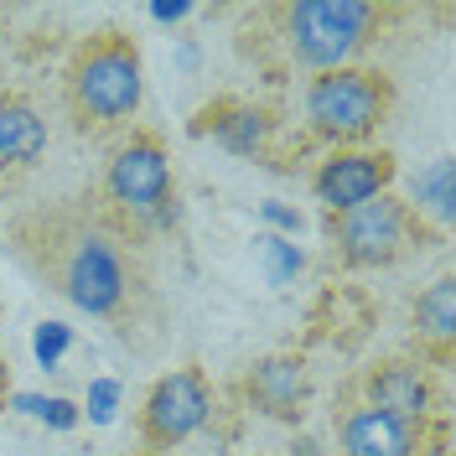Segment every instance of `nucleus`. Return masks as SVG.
<instances>
[{
    "label": "nucleus",
    "mask_w": 456,
    "mask_h": 456,
    "mask_svg": "<svg viewBox=\"0 0 456 456\" xmlns=\"http://www.w3.org/2000/svg\"><path fill=\"white\" fill-rule=\"evenodd\" d=\"M11 249L68 306L94 316L119 347L156 353L167 338V296L151 233L114 213L94 187L37 202L11 218Z\"/></svg>",
    "instance_id": "nucleus-1"
},
{
    "label": "nucleus",
    "mask_w": 456,
    "mask_h": 456,
    "mask_svg": "<svg viewBox=\"0 0 456 456\" xmlns=\"http://www.w3.org/2000/svg\"><path fill=\"white\" fill-rule=\"evenodd\" d=\"M404 16L410 11L389 0H265L239 21V57L270 84H290L296 73L316 78L363 62Z\"/></svg>",
    "instance_id": "nucleus-2"
},
{
    "label": "nucleus",
    "mask_w": 456,
    "mask_h": 456,
    "mask_svg": "<svg viewBox=\"0 0 456 456\" xmlns=\"http://www.w3.org/2000/svg\"><path fill=\"white\" fill-rule=\"evenodd\" d=\"M145 104V62L141 42L125 27L88 31L62 62V114L84 141H119L135 130Z\"/></svg>",
    "instance_id": "nucleus-3"
},
{
    "label": "nucleus",
    "mask_w": 456,
    "mask_h": 456,
    "mask_svg": "<svg viewBox=\"0 0 456 456\" xmlns=\"http://www.w3.org/2000/svg\"><path fill=\"white\" fill-rule=\"evenodd\" d=\"M399 110V84L389 68L373 62H353V68H332L316 73L301 88V119H306V141L327 145V151H347V145H369Z\"/></svg>",
    "instance_id": "nucleus-4"
},
{
    "label": "nucleus",
    "mask_w": 456,
    "mask_h": 456,
    "mask_svg": "<svg viewBox=\"0 0 456 456\" xmlns=\"http://www.w3.org/2000/svg\"><path fill=\"white\" fill-rule=\"evenodd\" d=\"M322 228H327L332 259L342 270H389V265H399V259L420 255V249L446 239L399 192H379V198L358 202L347 213H322Z\"/></svg>",
    "instance_id": "nucleus-5"
},
{
    "label": "nucleus",
    "mask_w": 456,
    "mask_h": 456,
    "mask_svg": "<svg viewBox=\"0 0 456 456\" xmlns=\"http://www.w3.org/2000/svg\"><path fill=\"white\" fill-rule=\"evenodd\" d=\"M94 192L110 202L114 213H125L135 228H145L156 239V228H167L176 218V176H171V151L167 135L135 125L110 145L104 156V176L94 182Z\"/></svg>",
    "instance_id": "nucleus-6"
},
{
    "label": "nucleus",
    "mask_w": 456,
    "mask_h": 456,
    "mask_svg": "<svg viewBox=\"0 0 456 456\" xmlns=\"http://www.w3.org/2000/svg\"><path fill=\"white\" fill-rule=\"evenodd\" d=\"M342 395H353L358 404H369L379 415H395L404 426H436V420H446V384H441V373L426 369L410 353L373 358Z\"/></svg>",
    "instance_id": "nucleus-7"
},
{
    "label": "nucleus",
    "mask_w": 456,
    "mask_h": 456,
    "mask_svg": "<svg viewBox=\"0 0 456 456\" xmlns=\"http://www.w3.org/2000/svg\"><path fill=\"white\" fill-rule=\"evenodd\" d=\"M208 420H213V384L198 363L161 373L135 410V430H141L145 452H171V446L192 441Z\"/></svg>",
    "instance_id": "nucleus-8"
},
{
    "label": "nucleus",
    "mask_w": 456,
    "mask_h": 456,
    "mask_svg": "<svg viewBox=\"0 0 456 456\" xmlns=\"http://www.w3.org/2000/svg\"><path fill=\"white\" fill-rule=\"evenodd\" d=\"M198 141H213L244 156V161H259V167H281V130H285V114L281 104L270 99H244V94H218L208 99L192 125H187Z\"/></svg>",
    "instance_id": "nucleus-9"
},
{
    "label": "nucleus",
    "mask_w": 456,
    "mask_h": 456,
    "mask_svg": "<svg viewBox=\"0 0 456 456\" xmlns=\"http://www.w3.org/2000/svg\"><path fill=\"white\" fill-rule=\"evenodd\" d=\"M332 436H338V456H441L446 420H436V426H404L395 415H379L369 404H358L353 395H338Z\"/></svg>",
    "instance_id": "nucleus-10"
},
{
    "label": "nucleus",
    "mask_w": 456,
    "mask_h": 456,
    "mask_svg": "<svg viewBox=\"0 0 456 456\" xmlns=\"http://www.w3.org/2000/svg\"><path fill=\"white\" fill-rule=\"evenodd\" d=\"M395 151L384 145H347V151H327L312 171V192L322 202V213H347L358 202L379 198L395 187Z\"/></svg>",
    "instance_id": "nucleus-11"
},
{
    "label": "nucleus",
    "mask_w": 456,
    "mask_h": 456,
    "mask_svg": "<svg viewBox=\"0 0 456 456\" xmlns=\"http://www.w3.org/2000/svg\"><path fill=\"white\" fill-rule=\"evenodd\" d=\"M312 395L316 384L301 353H265L239 373V399L249 410H259L265 420H281V426H301L312 410Z\"/></svg>",
    "instance_id": "nucleus-12"
},
{
    "label": "nucleus",
    "mask_w": 456,
    "mask_h": 456,
    "mask_svg": "<svg viewBox=\"0 0 456 456\" xmlns=\"http://www.w3.org/2000/svg\"><path fill=\"white\" fill-rule=\"evenodd\" d=\"M47 114L21 88H0V192H16L47 156Z\"/></svg>",
    "instance_id": "nucleus-13"
},
{
    "label": "nucleus",
    "mask_w": 456,
    "mask_h": 456,
    "mask_svg": "<svg viewBox=\"0 0 456 456\" xmlns=\"http://www.w3.org/2000/svg\"><path fill=\"white\" fill-rule=\"evenodd\" d=\"M410 358L446 373L456 363V281L441 270L410 306Z\"/></svg>",
    "instance_id": "nucleus-14"
},
{
    "label": "nucleus",
    "mask_w": 456,
    "mask_h": 456,
    "mask_svg": "<svg viewBox=\"0 0 456 456\" xmlns=\"http://www.w3.org/2000/svg\"><path fill=\"white\" fill-rule=\"evenodd\" d=\"M410 208H415L436 233H446V224H452V156L430 161V167L415 176V202H410Z\"/></svg>",
    "instance_id": "nucleus-15"
},
{
    "label": "nucleus",
    "mask_w": 456,
    "mask_h": 456,
    "mask_svg": "<svg viewBox=\"0 0 456 456\" xmlns=\"http://www.w3.org/2000/svg\"><path fill=\"white\" fill-rule=\"evenodd\" d=\"M62 347H68V327H62V322H47V327L37 332V358H42V363L53 369V363H57V353H62Z\"/></svg>",
    "instance_id": "nucleus-16"
},
{
    "label": "nucleus",
    "mask_w": 456,
    "mask_h": 456,
    "mask_svg": "<svg viewBox=\"0 0 456 456\" xmlns=\"http://www.w3.org/2000/svg\"><path fill=\"white\" fill-rule=\"evenodd\" d=\"M27 404H31V415H42V420H53V426H73V420H78L68 399H47V404H42V399H27Z\"/></svg>",
    "instance_id": "nucleus-17"
},
{
    "label": "nucleus",
    "mask_w": 456,
    "mask_h": 456,
    "mask_svg": "<svg viewBox=\"0 0 456 456\" xmlns=\"http://www.w3.org/2000/svg\"><path fill=\"white\" fill-rule=\"evenodd\" d=\"M5 395H11V369H5V358H0V410H5Z\"/></svg>",
    "instance_id": "nucleus-18"
}]
</instances>
